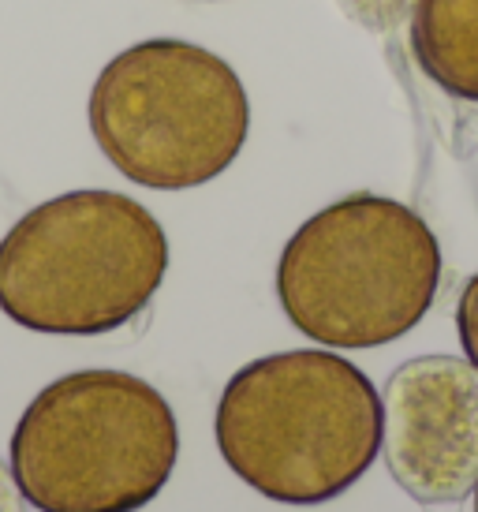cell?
Here are the masks:
<instances>
[{"mask_svg": "<svg viewBox=\"0 0 478 512\" xmlns=\"http://www.w3.org/2000/svg\"><path fill=\"white\" fill-rule=\"evenodd\" d=\"M217 449L269 501L322 505L363 479L381 449V397L344 356L299 348L228 378Z\"/></svg>", "mask_w": 478, "mask_h": 512, "instance_id": "6da1fadb", "label": "cell"}, {"mask_svg": "<svg viewBox=\"0 0 478 512\" xmlns=\"http://www.w3.org/2000/svg\"><path fill=\"white\" fill-rule=\"evenodd\" d=\"M169 270V236L120 191H68L0 240V311L15 326L98 337L135 322Z\"/></svg>", "mask_w": 478, "mask_h": 512, "instance_id": "7a4b0ae2", "label": "cell"}, {"mask_svg": "<svg viewBox=\"0 0 478 512\" xmlns=\"http://www.w3.org/2000/svg\"><path fill=\"white\" fill-rule=\"evenodd\" d=\"M441 285V243L411 206L348 195L303 221L277 262L288 322L329 348H381L419 326Z\"/></svg>", "mask_w": 478, "mask_h": 512, "instance_id": "3957f363", "label": "cell"}, {"mask_svg": "<svg viewBox=\"0 0 478 512\" xmlns=\"http://www.w3.org/2000/svg\"><path fill=\"white\" fill-rule=\"evenodd\" d=\"M180 460L169 400L127 370H75L19 415L12 475L42 512H139Z\"/></svg>", "mask_w": 478, "mask_h": 512, "instance_id": "277c9868", "label": "cell"}, {"mask_svg": "<svg viewBox=\"0 0 478 512\" xmlns=\"http://www.w3.org/2000/svg\"><path fill=\"white\" fill-rule=\"evenodd\" d=\"M101 154L131 184L187 191L217 180L251 131V101L225 57L180 38L116 53L86 101Z\"/></svg>", "mask_w": 478, "mask_h": 512, "instance_id": "5b68a950", "label": "cell"}, {"mask_svg": "<svg viewBox=\"0 0 478 512\" xmlns=\"http://www.w3.org/2000/svg\"><path fill=\"white\" fill-rule=\"evenodd\" d=\"M381 449L396 486L419 505H452L478 486V367L419 356L381 393Z\"/></svg>", "mask_w": 478, "mask_h": 512, "instance_id": "8992f818", "label": "cell"}, {"mask_svg": "<svg viewBox=\"0 0 478 512\" xmlns=\"http://www.w3.org/2000/svg\"><path fill=\"white\" fill-rule=\"evenodd\" d=\"M411 53L445 94L478 101V0H415Z\"/></svg>", "mask_w": 478, "mask_h": 512, "instance_id": "52a82bcc", "label": "cell"}, {"mask_svg": "<svg viewBox=\"0 0 478 512\" xmlns=\"http://www.w3.org/2000/svg\"><path fill=\"white\" fill-rule=\"evenodd\" d=\"M456 329H460V344H464L467 359L478 367V273L467 281L464 296H460V311H456Z\"/></svg>", "mask_w": 478, "mask_h": 512, "instance_id": "ba28073f", "label": "cell"}, {"mask_svg": "<svg viewBox=\"0 0 478 512\" xmlns=\"http://www.w3.org/2000/svg\"><path fill=\"white\" fill-rule=\"evenodd\" d=\"M0 512H27V498L15 483L12 468L0 460Z\"/></svg>", "mask_w": 478, "mask_h": 512, "instance_id": "9c48e42d", "label": "cell"}, {"mask_svg": "<svg viewBox=\"0 0 478 512\" xmlns=\"http://www.w3.org/2000/svg\"><path fill=\"white\" fill-rule=\"evenodd\" d=\"M475 512H478V494H475Z\"/></svg>", "mask_w": 478, "mask_h": 512, "instance_id": "30bf717a", "label": "cell"}]
</instances>
